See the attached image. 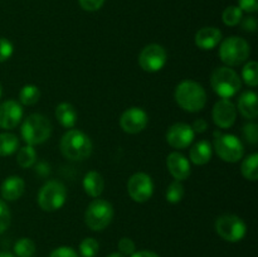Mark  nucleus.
I'll return each mask as SVG.
<instances>
[{
  "instance_id": "f257e3e1",
  "label": "nucleus",
  "mask_w": 258,
  "mask_h": 257,
  "mask_svg": "<svg viewBox=\"0 0 258 257\" xmlns=\"http://www.w3.org/2000/svg\"><path fill=\"white\" fill-rule=\"evenodd\" d=\"M174 98L176 103L188 112L202 111L207 103V93L203 86L191 80L181 81L176 86Z\"/></svg>"
},
{
  "instance_id": "f03ea898",
  "label": "nucleus",
  "mask_w": 258,
  "mask_h": 257,
  "mask_svg": "<svg viewBox=\"0 0 258 257\" xmlns=\"http://www.w3.org/2000/svg\"><path fill=\"white\" fill-rule=\"evenodd\" d=\"M60 151L63 156L72 161L85 160L92 153L90 136L77 128H71L60 139Z\"/></svg>"
},
{
  "instance_id": "7ed1b4c3",
  "label": "nucleus",
  "mask_w": 258,
  "mask_h": 257,
  "mask_svg": "<svg viewBox=\"0 0 258 257\" xmlns=\"http://www.w3.org/2000/svg\"><path fill=\"white\" fill-rule=\"evenodd\" d=\"M20 134L27 145H39L45 143L52 135V123L45 116L32 113L23 121Z\"/></svg>"
},
{
  "instance_id": "20e7f679",
  "label": "nucleus",
  "mask_w": 258,
  "mask_h": 257,
  "mask_svg": "<svg viewBox=\"0 0 258 257\" xmlns=\"http://www.w3.org/2000/svg\"><path fill=\"white\" fill-rule=\"evenodd\" d=\"M211 85L219 97L229 100L241 90L242 80L236 71L224 66L213 71L211 76Z\"/></svg>"
},
{
  "instance_id": "39448f33",
  "label": "nucleus",
  "mask_w": 258,
  "mask_h": 257,
  "mask_svg": "<svg viewBox=\"0 0 258 257\" xmlns=\"http://www.w3.org/2000/svg\"><path fill=\"white\" fill-rule=\"evenodd\" d=\"M251 48L248 42L241 37H229L219 47V57L227 67H236L248 59Z\"/></svg>"
},
{
  "instance_id": "423d86ee",
  "label": "nucleus",
  "mask_w": 258,
  "mask_h": 257,
  "mask_svg": "<svg viewBox=\"0 0 258 257\" xmlns=\"http://www.w3.org/2000/svg\"><path fill=\"white\" fill-rule=\"evenodd\" d=\"M214 150L226 163H237L244 155L243 144L236 135L222 134L218 130L214 131Z\"/></svg>"
},
{
  "instance_id": "0eeeda50",
  "label": "nucleus",
  "mask_w": 258,
  "mask_h": 257,
  "mask_svg": "<svg viewBox=\"0 0 258 257\" xmlns=\"http://www.w3.org/2000/svg\"><path fill=\"white\" fill-rule=\"evenodd\" d=\"M113 207L105 199H95L88 204L85 213V222L92 231H102L112 222Z\"/></svg>"
},
{
  "instance_id": "6e6552de",
  "label": "nucleus",
  "mask_w": 258,
  "mask_h": 257,
  "mask_svg": "<svg viewBox=\"0 0 258 257\" xmlns=\"http://www.w3.org/2000/svg\"><path fill=\"white\" fill-rule=\"evenodd\" d=\"M67 199V189L58 180H49L38 193V204L44 212H55L62 208Z\"/></svg>"
},
{
  "instance_id": "1a4fd4ad",
  "label": "nucleus",
  "mask_w": 258,
  "mask_h": 257,
  "mask_svg": "<svg viewBox=\"0 0 258 257\" xmlns=\"http://www.w3.org/2000/svg\"><path fill=\"white\" fill-rule=\"evenodd\" d=\"M214 228L218 236L227 242H239L247 233V226L243 219L234 214H223L218 217Z\"/></svg>"
},
{
  "instance_id": "9d476101",
  "label": "nucleus",
  "mask_w": 258,
  "mask_h": 257,
  "mask_svg": "<svg viewBox=\"0 0 258 257\" xmlns=\"http://www.w3.org/2000/svg\"><path fill=\"white\" fill-rule=\"evenodd\" d=\"M166 62H168V53L165 48L156 43H151L144 47L139 55V65L145 72H159L163 70Z\"/></svg>"
},
{
  "instance_id": "9b49d317",
  "label": "nucleus",
  "mask_w": 258,
  "mask_h": 257,
  "mask_svg": "<svg viewBox=\"0 0 258 257\" xmlns=\"http://www.w3.org/2000/svg\"><path fill=\"white\" fill-rule=\"evenodd\" d=\"M127 193L134 202L145 203L154 193L153 179L146 173H135L127 181Z\"/></svg>"
},
{
  "instance_id": "f8f14e48",
  "label": "nucleus",
  "mask_w": 258,
  "mask_h": 257,
  "mask_svg": "<svg viewBox=\"0 0 258 257\" xmlns=\"http://www.w3.org/2000/svg\"><path fill=\"white\" fill-rule=\"evenodd\" d=\"M148 113L141 107H130L120 117V126L125 133L135 135L148 126Z\"/></svg>"
},
{
  "instance_id": "ddd939ff",
  "label": "nucleus",
  "mask_w": 258,
  "mask_h": 257,
  "mask_svg": "<svg viewBox=\"0 0 258 257\" xmlns=\"http://www.w3.org/2000/svg\"><path fill=\"white\" fill-rule=\"evenodd\" d=\"M196 138L193 127L188 123L178 122L170 126L166 133V141L174 149H185L190 145Z\"/></svg>"
},
{
  "instance_id": "4468645a",
  "label": "nucleus",
  "mask_w": 258,
  "mask_h": 257,
  "mask_svg": "<svg viewBox=\"0 0 258 257\" xmlns=\"http://www.w3.org/2000/svg\"><path fill=\"white\" fill-rule=\"evenodd\" d=\"M214 123L221 128H229L233 126L237 118V108L231 100L221 98L217 101L212 111Z\"/></svg>"
},
{
  "instance_id": "2eb2a0df",
  "label": "nucleus",
  "mask_w": 258,
  "mask_h": 257,
  "mask_svg": "<svg viewBox=\"0 0 258 257\" xmlns=\"http://www.w3.org/2000/svg\"><path fill=\"white\" fill-rule=\"evenodd\" d=\"M24 111L22 105L14 100H7L0 105V127L13 130L22 121Z\"/></svg>"
},
{
  "instance_id": "dca6fc26",
  "label": "nucleus",
  "mask_w": 258,
  "mask_h": 257,
  "mask_svg": "<svg viewBox=\"0 0 258 257\" xmlns=\"http://www.w3.org/2000/svg\"><path fill=\"white\" fill-rule=\"evenodd\" d=\"M166 166L173 178L178 181H183L190 175V163L183 154L174 151L166 158Z\"/></svg>"
},
{
  "instance_id": "f3484780",
  "label": "nucleus",
  "mask_w": 258,
  "mask_h": 257,
  "mask_svg": "<svg viewBox=\"0 0 258 257\" xmlns=\"http://www.w3.org/2000/svg\"><path fill=\"white\" fill-rule=\"evenodd\" d=\"M196 45L203 50L214 49L222 40V32L218 28L204 27L196 34Z\"/></svg>"
},
{
  "instance_id": "a211bd4d",
  "label": "nucleus",
  "mask_w": 258,
  "mask_h": 257,
  "mask_svg": "<svg viewBox=\"0 0 258 257\" xmlns=\"http://www.w3.org/2000/svg\"><path fill=\"white\" fill-rule=\"evenodd\" d=\"M25 189V181L22 176H8L2 184V197L4 201L14 202L23 196Z\"/></svg>"
},
{
  "instance_id": "6ab92c4d",
  "label": "nucleus",
  "mask_w": 258,
  "mask_h": 257,
  "mask_svg": "<svg viewBox=\"0 0 258 257\" xmlns=\"http://www.w3.org/2000/svg\"><path fill=\"white\" fill-rule=\"evenodd\" d=\"M212 154H213L212 144L207 140H201L191 146L189 158H190L191 163L196 165H206L207 163L211 161Z\"/></svg>"
},
{
  "instance_id": "aec40b11",
  "label": "nucleus",
  "mask_w": 258,
  "mask_h": 257,
  "mask_svg": "<svg viewBox=\"0 0 258 257\" xmlns=\"http://www.w3.org/2000/svg\"><path fill=\"white\" fill-rule=\"evenodd\" d=\"M238 110L242 116L248 120H253L258 116L257 95L253 91H246L238 98Z\"/></svg>"
},
{
  "instance_id": "412c9836",
  "label": "nucleus",
  "mask_w": 258,
  "mask_h": 257,
  "mask_svg": "<svg viewBox=\"0 0 258 257\" xmlns=\"http://www.w3.org/2000/svg\"><path fill=\"white\" fill-rule=\"evenodd\" d=\"M83 189L90 197L98 198L105 189V179L97 171H88L83 178Z\"/></svg>"
},
{
  "instance_id": "4be33fe9",
  "label": "nucleus",
  "mask_w": 258,
  "mask_h": 257,
  "mask_svg": "<svg viewBox=\"0 0 258 257\" xmlns=\"http://www.w3.org/2000/svg\"><path fill=\"white\" fill-rule=\"evenodd\" d=\"M55 118L58 122L66 128H73L75 127L76 122H77V111H76L75 106L72 103L62 102L55 107L54 111Z\"/></svg>"
},
{
  "instance_id": "5701e85b",
  "label": "nucleus",
  "mask_w": 258,
  "mask_h": 257,
  "mask_svg": "<svg viewBox=\"0 0 258 257\" xmlns=\"http://www.w3.org/2000/svg\"><path fill=\"white\" fill-rule=\"evenodd\" d=\"M241 173L247 180L256 181L258 179V154H251L242 161Z\"/></svg>"
},
{
  "instance_id": "b1692460",
  "label": "nucleus",
  "mask_w": 258,
  "mask_h": 257,
  "mask_svg": "<svg viewBox=\"0 0 258 257\" xmlns=\"http://www.w3.org/2000/svg\"><path fill=\"white\" fill-rule=\"evenodd\" d=\"M19 148V140L14 134H0V156H9Z\"/></svg>"
},
{
  "instance_id": "393cba45",
  "label": "nucleus",
  "mask_w": 258,
  "mask_h": 257,
  "mask_svg": "<svg viewBox=\"0 0 258 257\" xmlns=\"http://www.w3.org/2000/svg\"><path fill=\"white\" fill-rule=\"evenodd\" d=\"M40 91L37 86L34 85H25L23 86L19 92V101L22 105L33 106L39 101Z\"/></svg>"
},
{
  "instance_id": "a878e982",
  "label": "nucleus",
  "mask_w": 258,
  "mask_h": 257,
  "mask_svg": "<svg viewBox=\"0 0 258 257\" xmlns=\"http://www.w3.org/2000/svg\"><path fill=\"white\" fill-rule=\"evenodd\" d=\"M35 160H37V151L32 145L23 146L18 150L17 161L22 168H30V166L34 165Z\"/></svg>"
},
{
  "instance_id": "bb28decb",
  "label": "nucleus",
  "mask_w": 258,
  "mask_h": 257,
  "mask_svg": "<svg viewBox=\"0 0 258 257\" xmlns=\"http://www.w3.org/2000/svg\"><path fill=\"white\" fill-rule=\"evenodd\" d=\"M242 80L249 87H256L258 85V65L254 60L246 63L242 68Z\"/></svg>"
},
{
  "instance_id": "cd10ccee",
  "label": "nucleus",
  "mask_w": 258,
  "mask_h": 257,
  "mask_svg": "<svg viewBox=\"0 0 258 257\" xmlns=\"http://www.w3.org/2000/svg\"><path fill=\"white\" fill-rule=\"evenodd\" d=\"M242 18H243V12L239 9V7H234V5L226 8L223 14H222V20L228 27H236V25H238L242 22Z\"/></svg>"
},
{
  "instance_id": "c85d7f7f",
  "label": "nucleus",
  "mask_w": 258,
  "mask_h": 257,
  "mask_svg": "<svg viewBox=\"0 0 258 257\" xmlns=\"http://www.w3.org/2000/svg\"><path fill=\"white\" fill-rule=\"evenodd\" d=\"M14 253L18 257H32L35 253V243L30 238H20L14 244Z\"/></svg>"
},
{
  "instance_id": "c756f323",
  "label": "nucleus",
  "mask_w": 258,
  "mask_h": 257,
  "mask_svg": "<svg viewBox=\"0 0 258 257\" xmlns=\"http://www.w3.org/2000/svg\"><path fill=\"white\" fill-rule=\"evenodd\" d=\"M165 197H166V201H168L169 203L176 204V203H179V202H181V199L184 198L183 184L178 180H175V181H173V183L169 184L168 189H166Z\"/></svg>"
},
{
  "instance_id": "7c9ffc66",
  "label": "nucleus",
  "mask_w": 258,
  "mask_h": 257,
  "mask_svg": "<svg viewBox=\"0 0 258 257\" xmlns=\"http://www.w3.org/2000/svg\"><path fill=\"white\" fill-rule=\"evenodd\" d=\"M98 248H100V244L92 237H87L80 243V253L82 257H95Z\"/></svg>"
},
{
  "instance_id": "2f4dec72",
  "label": "nucleus",
  "mask_w": 258,
  "mask_h": 257,
  "mask_svg": "<svg viewBox=\"0 0 258 257\" xmlns=\"http://www.w3.org/2000/svg\"><path fill=\"white\" fill-rule=\"evenodd\" d=\"M10 222H12V214H10L9 207L4 201L0 199V234L4 233L9 228Z\"/></svg>"
},
{
  "instance_id": "473e14b6",
  "label": "nucleus",
  "mask_w": 258,
  "mask_h": 257,
  "mask_svg": "<svg viewBox=\"0 0 258 257\" xmlns=\"http://www.w3.org/2000/svg\"><path fill=\"white\" fill-rule=\"evenodd\" d=\"M14 53V45L7 38H0V63L9 59Z\"/></svg>"
},
{
  "instance_id": "72a5a7b5",
  "label": "nucleus",
  "mask_w": 258,
  "mask_h": 257,
  "mask_svg": "<svg viewBox=\"0 0 258 257\" xmlns=\"http://www.w3.org/2000/svg\"><path fill=\"white\" fill-rule=\"evenodd\" d=\"M243 136L249 144L256 145L258 143V125L256 123H247L243 126Z\"/></svg>"
},
{
  "instance_id": "f704fd0d",
  "label": "nucleus",
  "mask_w": 258,
  "mask_h": 257,
  "mask_svg": "<svg viewBox=\"0 0 258 257\" xmlns=\"http://www.w3.org/2000/svg\"><path fill=\"white\" fill-rule=\"evenodd\" d=\"M117 246H118V251H120V253H122L123 256H131L134 252H136L135 243H134L133 239L127 238V237L121 238L120 241H118Z\"/></svg>"
},
{
  "instance_id": "c9c22d12",
  "label": "nucleus",
  "mask_w": 258,
  "mask_h": 257,
  "mask_svg": "<svg viewBox=\"0 0 258 257\" xmlns=\"http://www.w3.org/2000/svg\"><path fill=\"white\" fill-rule=\"evenodd\" d=\"M81 8L86 12H96L105 4V0H78Z\"/></svg>"
},
{
  "instance_id": "e433bc0d",
  "label": "nucleus",
  "mask_w": 258,
  "mask_h": 257,
  "mask_svg": "<svg viewBox=\"0 0 258 257\" xmlns=\"http://www.w3.org/2000/svg\"><path fill=\"white\" fill-rule=\"evenodd\" d=\"M49 257H78L77 252L72 248V247H58L54 251H52Z\"/></svg>"
},
{
  "instance_id": "4c0bfd02",
  "label": "nucleus",
  "mask_w": 258,
  "mask_h": 257,
  "mask_svg": "<svg viewBox=\"0 0 258 257\" xmlns=\"http://www.w3.org/2000/svg\"><path fill=\"white\" fill-rule=\"evenodd\" d=\"M238 4L242 12L254 13L258 10V0H238Z\"/></svg>"
},
{
  "instance_id": "58836bf2",
  "label": "nucleus",
  "mask_w": 258,
  "mask_h": 257,
  "mask_svg": "<svg viewBox=\"0 0 258 257\" xmlns=\"http://www.w3.org/2000/svg\"><path fill=\"white\" fill-rule=\"evenodd\" d=\"M242 27L246 32H256L257 29V20L253 17L246 18V19L242 22Z\"/></svg>"
},
{
  "instance_id": "ea45409f",
  "label": "nucleus",
  "mask_w": 258,
  "mask_h": 257,
  "mask_svg": "<svg viewBox=\"0 0 258 257\" xmlns=\"http://www.w3.org/2000/svg\"><path fill=\"white\" fill-rule=\"evenodd\" d=\"M191 127H193L194 133H198V134H202L204 133V131L208 128V122H207L204 118H198V120L194 121V123L191 125Z\"/></svg>"
},
{
  "instance_id": "a19ab883",
  "label": "nucleus",
  "mask_w": 258,
  "mask_h": 257,
  "mask_svg": "<svg viewBox=\"0 0 258 257\" xmlns=\"http://www.w3.org/2000/svg\"><path fill=\"white\" fill-rule=\"evenodd\" d=\"M130 257H160V256L153 251H138V252H134Z\"/></svg>"
},
{
  "instance_id": "79ce46f5",
  "label": "nucleus",
  "mask_w": 258,
  "mask_h": 257,
  "mask_svg": "<svg viewBox=\"0 0 258 257\" xmlns=\"http://www.w3.org/2000/svg\"><path fill=\"white\" fill-rule=\"evenodd\" d=\"M107 257H125V256H123L122 253H120V252H113V253L108 254Z\"/></svg>"
},
{
  "instance_id": "37998d69",
  "label": "nucleus",
  "mask_w": 258,
  "mask_h": 257,
  "mask_svg": "<svg viewBox=\"0 0 258 257\" xmlns=\"http://www.w3.org/2000/svg\"><path fill=\"white\" fill-rule=\"evenodd\" d=\"M0 257H14L12 253L9 252H0Z\"/></svg>"
},
{
  "instance_id": "c03bdc74",
  "label": "nucleus",
  "mask_w": 258,
  "mask_h": 257,
  "mask_svg": "<svg viewBox=\"0 0 258 257\" xmlns=\"http://www.w3.org/2000/svg\"><path fill=\"white\" fill-rule=\"evenodd\" d=\"M3 95V87H2V83H0V97H2Z\"/></svg>"
}]
</instances>
